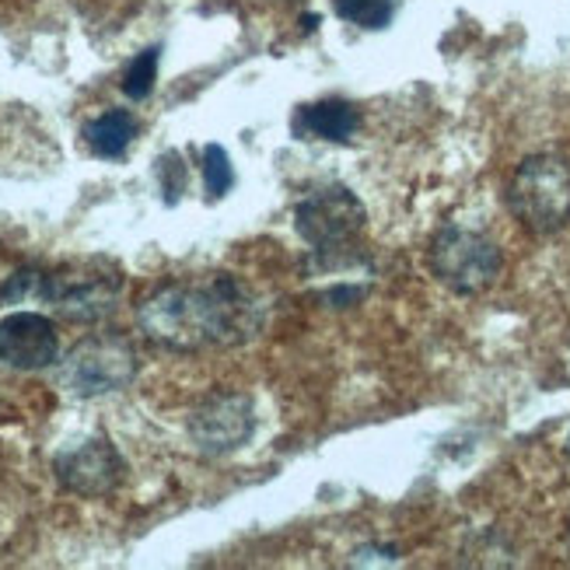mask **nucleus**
<instances>
[{
  "mask_svg": "<svg viewBox=\"0 0 570 570\" xmlns=\"http://www.w3.org/2000/svg\"><path fill=\"white\" fill-rule=\"evenodd\" d=\"M567 539H570V522H567Z\"/></svg>",
  "mask_w": 570,
  "mask_h": 570,
  "instance_id": "6ab92c4d",
  "label": "nucleus"
},
{
  "mask_svg": "<svg viewBox=\"0 0 570 570\" xmlns=\"http://www.w3.org/2000/svg\"><path fill=\"white\" fill-rule=\"evenodd\" d=\"M256 403L245 392H214L189 413V438L207 459H225L256 434Z\"/></svg>",
  "mask_w": 570,
  "mask_h": 570,
  "instance_id": "0eeeda50",
  "label": "nucleus"
},
{
  "mask_svg": "<svg viewBox=\"0 0 570 570\" xmlns=\"http://www.w3.org/2000/svg\"><path fill=\"white\" fill-rule=\"evenodd\" d=\"M122 274L109 259H85L42 274L39 302L67 322H102L116 312Z\"/></svg>",
  "mask_w": 570,
  "mask_h": 570,
  "instance_id": "7ed1b4c3",
  "label": "nucleus"
},
{
  "mask_svg": "<svg viewBox=\"0 0 570 570\" xmlns=\"http://www.w3.org/2000/svg\"><path fill=\"white\" fill-rule=\"evenodd\" d=\"M140 333L176 354L238 346L259 336L263 302L242 281L217 274L200 284H168L137 308Z\"/></svg>",
  "mask_w": 570,
  "mask_h": 570,
  "instance_id": "f257e3e1",
  "label": "nucleus"
},
{
  "mask_svg": "<svg viewBox=\"0 0 570 570\" xmlns=\"http://www.w3.org/2000/svg\"><path fill=\"white\" fill-rule=\"evenodd\" d=\"M60 336L57 326L39 312H11L0 322V361L14 371H42L57 364Z\"/></svg>",
  "mask_w": 570,
  "mask_h": 570,
  "instance_id": "1a4fd4ad",
  "label": "nucleus"
},
{
  "mask_svg": "<svg viewBox=\"0 0 570 570\" xmlns=\"http://www.w3.org/2000/svg\"><path fill=\"white\" fill-rule=\"evenodd\" d=\"M379 560L395 563L400 557H395V550H389V547H367V550H357L354 553V563H379Z\"/></svg>",
  "mask_w": 570,
  "mask_h": 570,
  "instance_id": "f3484780",
  "label": "nucleus"
},
{
  "mask_svg": "<svg viewBox=\"0 0 570 570\" xmlns=\"http://www.w3.org/2000/svg\"><path fill=\"white\" fill-rule=\"evenodd\" d=\"M361 127V112L343 102V98H326V102H312L294 112V134L302 140H330L346 144L354 140Z\"/></svg>",
  "mask_w": 570,
  "mask_h": 570,
  "instance_id": "9d476101",
  "label": "nucleus"
},
{
  "mask_svg": "<svg viewBox=\"0 0 570 570\" xmlns=\"http://www.w3.org/2000/svg\"><path fill=\"white\" fill-rule=\"evenodd\" d=\"M567 459H570V434H567Z\"/></svg>",
  "mask_w": 570,
  "mask_h": 570,
  "instance_id": "a211bd4d",
  "label": "nucleus"
},
{
  "mask_svg": "<svg viewBox=\"0 0 570 570\" xmlns=\"http://www.w3.org/2000/svg\"><path fill=\"white\" fill-rule=\"evenodd\" d=\"M364 220L367 214L361 196L346 186H318L305 193L294 207L297 235L312 245V253L326 266L351 253V245L364 232Z\"/></svg>",
  "mask_w": 570,
  "mask_h": 570,
  "instance_id": "20e7f679",
  "label": "nucleus"
},
{
  "mask_svg": "<svg viewBox=\"0 0 570 570\" xmlns=\"http://www.w3.org/2000/svg\"><path fill=\"white\" fill-rule=\"evenodd\" d=\"M508 210L532 235H553L570 220V165L557 155H532L508 183Z\"/></svg>",
  "mask_w": 570,
  "mask_h": 570,
  "instance_id": "f03ea898",
  "label": "nucleus"
},
{
  "mask_svg": "<svg viewBox=\"0 0 570 570\" xmlns=\"http://www.w3.org/2000/svg\"><path fill=\"white\" fill-rule=\"evenodd\" d=\"M431 269L455 294H483L501 277V249L483 232L449 225L431 238Z\"/></svg>",
  "mask_w": 570,
  "mask_h": 570,
  "instance_id": "423d86ee",
  "label": "nucleus"
},
{
  "mask_svg": "<svg viewBox=\"0 0 570 570\" xmlns=\"http://www.w3.org/2000/svg\"><path fill=\"white\" fill-rule=\"evenodd\" d=\"M137 137V119L127 109H109L102 116H95L85 127V144L95 158L119 161L130 151V144Z\"/></svg>",
  "mask_w": 570,
  "mask_h": 570,
  "instance_id": "9b49d317",
  "label": "nucleus"
},
{
  "mask_svg": "<svg viewBox=\"0 0 570 570\" xmlns=\"http://www.w3.org/2000/svg\"><path fill=\"white\" fill-rule=\"evenodd\" d=\"M137 379V351L130 340L116 333L85 336L60 364V385L78 395V400H95L127 389Z\"/></svg>",
  "mask_w": 570,
  "mask_h": 570,
  "instance_id": "39448f33",
  "label": "nucleus"
},
{
  "mask_svg": "<svg viewBox=\"0 0 570 570\" xmlns=\"http://www.w3.org/2000/svg\"><path fill=\"white\" fill-rule=\"evenodd\" d=\"M392 0H336V14L346 24H357V29L379 32L392 21Z\"/></svg>",
  "mask_w": 570,
  "mask_h": 570,
  "instance_id": "4468645a",
  "label": "nucleus"
},
{
  "mask_svg": "<svg viewBox=\"0 0 570 570\" xmlns=\"http://www.w3.org/2000/svg\"><path fill=\"white\" fill-rule=\"evenodd\" d=\"M158 60H161V49L151 46V49H144V53H137L130 60V67L122 70V95L134 98V102H144L147 95L155 91V81H158Z\"/></svg>",
  "mask_w": 570,
  "mask_h": 570,
  "instance_id": "f8f14e48",
  "label": "nucleus"
},
{
  "mask_svg": "<svg viewBox=\"0 0 570 570\" xmlns=\"http://www.w3.org/2000/svg\"><path fill=\"white\" fill-rule=\"evenodd\" d=\"M235 186V168L232 158L220 144H207L204 147V189L207 200H225Z\"/></svg>",
  "mask_w": 570,
  "mask_h": 570,
  "instance_id": "ddd939ff",
  "label": "nucleus"
},
{
  "mask_svg": "<svg viewBox=\"0 0 570 570\" xmlns=\"http://www.w3.org/2000/svg\"><path fill=\"white\" fill-rule=\"evenodd\" d=\"M158 183H161V193H165V204H176L183 189H186V165L176 151H168L161 161H158Z\"/></svg>",
  "mask_w": 570,
  "mask_h": 570,
  "instance_id": "2eb2a0df",
  "label": "nucleus"
},
{
  "mask_svg": "<svg viewBox=\"0 0 570 570\" xmlns=\"http://www.w3.org/2000/svg\"><path fill=\"white\" fill-rule=\"evenodd\" d=\"M361 297H364L361 287H351V284H346V287H333V291L326 294V302H330L333 308H351V305L361 302Z\"/></svg>",
  "mask_w": 570,
  "mask_h": 570,
  "instance_id": "dca6fc26",
  "label": "nucleus"
},
{
  "mask_svg": "<svg viewBox=\"0 0 570 570\" xmlns=\"http://www.w3.org/2000/svg\"><path fill=\"white\" fill-rule=\"evenodd\" d=\"M53 473L57 483L67 493H78V498H106L112 493L122 476H127V462L116 452V444L102 434L85 438L73 449H63L53 459Z\"/></svg>",
  "mask_w": 570,
  "mask_h": 570,
  "instance_id": "6e6552de",
  "label": "nucleus"
}]
</instances>
